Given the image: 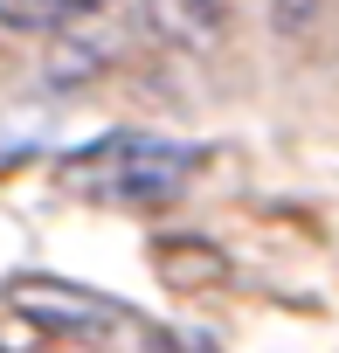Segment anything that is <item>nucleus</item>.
<instances>
[{
    "label": "nucleus",
    "instance_id": "nucleus-4",
    "mask_svg": "<svg viewBox=\"0 0 339 353\" xmlns=\"http://www.w3.org/2000/svg\"><path fill=\"white\" fill-rule=\"evenodd\" d=\"M90 8H104V0H63V14H90Z\"/></svg>",
    "mask_w": 339,
    "mask_h": 353
},
{
    "label": "nucleus",
    "instance_id": "nucleus-1",
    "mask_svg": "<svg viewBox=\"0 0 339 353\" xmlns=\"http://www.w3.org/2000/svg\"><path fill=\"white\" fill-rule=\"evenodd\" d=\"M201 173V145L187 139H152V132H111L83 152H70L56 166V181L83 201H125V208H152L174 201Z\"/></svg>",
    "mask_w": 339,
    "mask_h": 353
},
{
    "label": "nucleus",
    "instance_id": "nucleus-3",
    "mask_svg": "<svg viewBox=\"0 0 339 353\" xmlns=\"http://www.w3.org/2000/svg\"><path fill=\"white\" fill-rule=\"evenodd\" d=\"M63 21V0H0V28H14V35H42Z\"/></svg>",
    "mask_w": 339,
    "mask_h": 353
},
{
    "label": "nucleus",
    "instance_id": "nucleus-5",
    "mask_svg": "<svg viewBox=\"0 0 339 353\" xmlns=\"http://www.w3.org/2000/svg\"><path fill=\"white\" fill-rule=\"evenodd\" d=\"M159 353H201V346H187V339H159Z\"/></svg>",
    "mask_w": 339,
    "mask_h": 353
},
{
    "label": "nucleus",
    "instance_id": "nucleus-2",
    "mask_svg": "<svg viewBox=\"0 0 339 353\" xmlns=\"http://www.w3.org/2000/svg\"><path fill=\"white\" fill-rule=\"evenodd\" d=\"M14 305H21L28 319L56 325V332H97V325H111V319H118V312H111L97 291H76V284H49V277H21V284H14Z\"/></svg>",
    "mask_w": 339,
    "mask_h": 353
}]
</instances>
